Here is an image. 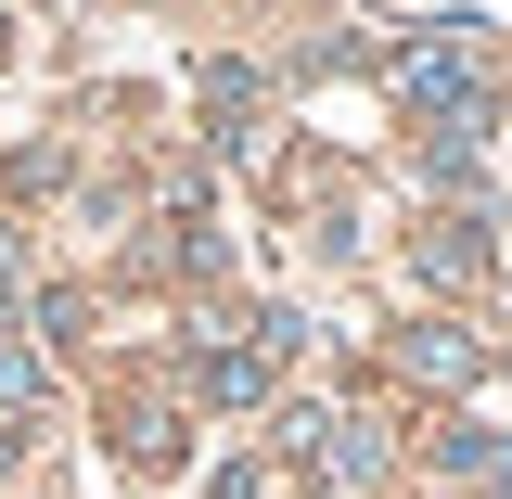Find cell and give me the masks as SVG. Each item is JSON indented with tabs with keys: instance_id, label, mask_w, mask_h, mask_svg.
<instances>
[{
	"instance_id": "obj_1",
	"label": "cell",
	"mask_w": 512,
	"mask_h": 499,
	"mask_svg": "<svg viewBox=\"0 0 512 499\" xmlns=\"http://www.w3.org/2000/svg\"><path fill=\"white\" fill-rule=\"evenodd\" d=\"M282 346H295V320H269L256 346H218V359H205V397H218V410H256V397L282 384Z\"/></svg>"
},
{
	"instance_id": "obj_2",
	"label": "cell",
	"mask_w": 512,
	"mask_h": 499,
	"mask_svg": "<svg viewBox=\"0 0 512 499\" xmlns=\"http://www.w3.org/2000/svg\"><path fill=\"white\" fill-rule=\"evenodd\" d=\"M423 269L474 295V282H487V218H436V231H423Z\"/></svg>"
},
{
	"instance_id": "obj_3",
	"label": "cell",
	"mask_w": 512,
	"mask_h": 499,
	"mask_svg": "<svg viewBox=\"0 0 512 499\" xmlns=\"http://www.w3.org/2000/svg\"><path fill=\"white\" fill-rule=\"evenodd\" d=\"M39 397H52V359H39V346L0 320V410H39Z\"/></svg>"
},
{
	"instance_id": "obj_4",
	"label": "cell",
	"mask_w": 512,
	"mask_h": 499,
	"mask_svg": "<svg viewBox=\"0 0 512 499\" xmlns=\"http://www.w3.org/2000/svg\"><path fill=\"white\" fill-rule=\"evenodd\" d=\"M410 372H423V384H474V333L423 320V333H410Z\"/></svg>"
},
{
	"instance_id": "obj_5",
	"label": "cell",
	"mask_w": 512,
	"mask_h": 499,
	"mask_svg": "<svg viewBox=\"0 0 512 499\" xmlns=\"http://www.w3.org/2000/svg\"><path fill=\"white\" fill-rule=\"evenodd\" d=\"M128 461L167 474V461H180V410H128Z\"/></svg>"
},
{
	"instance_id": "obj_6",
	"label": "cell",
	"mask_w": 512,
	"mask_h": 499,
	"mask_svg": "<svg viewBox=\"0 0 512 499\" xmlns=\"http://www.w3.org/2000/svg\"><path fill=\"white\" fill-rule=\"evenodd\" d=\"M436 461H448V474H474V487H487V474H500V436H474V423H448V436H436Z\"/></svg>"
},
{
	"instance_id": "obj_7",
	"label": "cell",
	"mask_w": 512,
	"mask_h": 499,
	"mask_svg": "<svg viewBox=\"0 0 512 499\" xmlns=\"http://www.w3.org/2000/svg\"><path fill=\"white\" fill-rule=\"evenodd\" d=\"M218 499H295V487H282V474H256V461H244V474H218Z\"/></svg>"
},
{
	"instance_id": "obj_8",
	"label": "cell",
	"mask_w": 512,
	"mask_h": 499,
	"mask_svg": "<svg viewBox=\"0 0 512 499\" xmlns=\"http://www.w3.org/2000/svg\"><path fill=\"white\" fill-rule=\"evenodd\" d=\"M13 269H26V244H13V231H0V295H13Z\"/></svg>"
},
{
	"instance_id": "obj_9",
	"label": "cell",
	"mask_w": 512,
	"mask_h": 499,
	"mask_svg": "<svg viewBox=\"0 0 512 499\" xmlns=\"http://www.w3.org/2000/svg\"><path fill=\"white\" fill-rule=\"evenodd\" d=\"M487 499H512V436H500V474H487Z\"/></svg>"
},
{
	"instance_id": "obj_10",
	"label": "cell",
	"mask_w": 512,
	"mask_h": 499,
	"mask_svg": "<svg viewBox=\"0 0 512 499\" xmlns=\"http://www.w3.org/2000/svg\"><path fill=\"white\" fill-rule=\"evenodd\" d=\"M0 474H13V436H0Z\"/></svg>"
}]
</instances>
